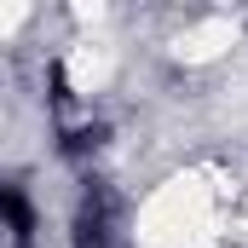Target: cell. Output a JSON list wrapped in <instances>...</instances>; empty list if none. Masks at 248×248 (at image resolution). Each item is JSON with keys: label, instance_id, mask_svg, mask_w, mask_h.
I'll list each match as a JSON object with an SVG mask.
<instances>
[{"label": "cell", "instance_id": "cell-1", "mask_svg": "<svg viewBox=\"0 0 248 248\" xmlns=\"http://www.w3.org/2000/svg\"><path fill=\"white\" fill-rule=\"evenodd\" d=\"M110 225H116V202L110 190H93L75 214V248H110Z\"/></svg>", "mask_w": 248, "mask_h": 248}]
</instances>
